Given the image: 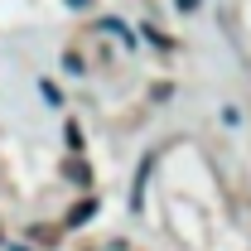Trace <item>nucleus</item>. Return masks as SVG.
Here are the masks:
<instances>
[{"instance_id": "f257e3e1", "label": "nucleus", "mask_w": 251, "mask_h": 251, "mask_svg": "<svg viewBox=\"0 0 251 251\" xmlns=\"http://www.w3.org/2000/svg\"><path fill=\"white\" fill-rule=\"evenodd\" d=\"M97 213V198H87V203H77V208H73V213H68V222H73V227H77V222H87Z\"/></svg>"}, {"instance_id": "f03ea898", "label": "nucleus", "mask_w": 251, "mask_h": 251, "mask_svg": "<svg viewBox=\"0 0 251 251\" xmlns=\"http://www.w3.org/2000/svg\"><path fill=\"white\" fill-rule=\"evenodd\" d=\"M63 174H68V179H77V184H92L87 164H77V159H68V164H63Z\"/></svg>"}, {"instance_id": "7ed1b4c3", "label": "nucleus", "mask_w": 251, "mask_h": 251, "mask_svg": "<svg viewBox=\"0 0 251 251\" xmlns=\"http://www.w3.org/2000/svg\"><path fill=\"white\" fill-rule=\"evenodd\" d=\"M174 5H179L184 15H193V10H198V0H174Z\"/></svg>"}, {"instance_id": "20e7f679", "label": "nucleus", "mask_w": 251, "mask_h": 251, "mask_svg": "<svg viewBox=\"0 0 251 251\" xmlns=\"http://www.w3.org/2000/svg\"><path fill=\"white\" fill-rule=\"evenodd\" d=\"M68 5H73V10H82V5H87V0H68Z\"/></svg>"}]
</instances>
